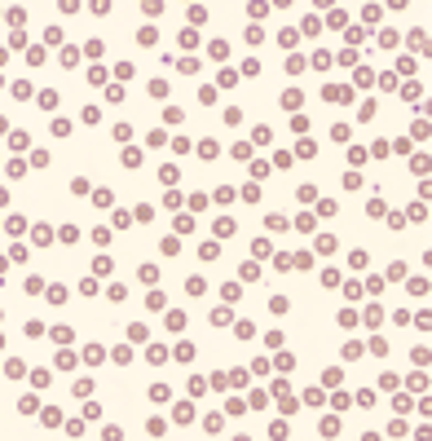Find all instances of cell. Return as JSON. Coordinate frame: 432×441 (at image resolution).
<instances>
[{"label":"cell","instance_id":"3957f363","mask_svg":"<svg viewBox=\"0 0 432 441\" xmlns=\"http://www.w3.org/2000/svg\"><path fill=\"white\" fill-rule=\"evenodd\" d=\"M326 102H353V88H340V84H326Z\"/></svg>","mask_w":432,"mask_h":441},{"label":"cell","instance_id":"7c38bea8","mask_svg":"<svg viewBox=\"0 0 432 441\" xmlns=\"http://www.w3.org/2000/svg\"><path fill=\"white\" fill-rule=\"evenodd\" d=\"M49 335H53L57 344H71V340H75V331H71V327H53V331H49Z\"/></svg>","mask_w":432,"mask_h":441},{"label":"cell","instance_id":"f6af8a7d","mask_svg":"<svg viewBox=\"0 0 432 441\" xmlns=\"http://www.w3.org/2000/svg\"><path fill=\"white\" fill-rule=\"evenodd\" d=\"M5 57H9V49H0V66H5Z\"/></svg>","mask_w":432,"mask_h":441},{"label":"cell","instance_id":"4dcf8cb0","mask_svg":"<svg viewBox=\"0 0 432 441\" xmlns=\"http://www.w3.org/2000/svg\"><path fill=\"white\" fill-rule=\"evenodd\" d=\"M348 164H353V168L366 164V150H362V146H353V150H348Z\"/></svg>","mask_w":432,"mask_h":441},{"label":"cell","instance_id":"60d3db41","mask_svg":"<svg viewBox=\"0 0 432 441\" xmlns=\"http://www.w3.org/2000/svg\"><path fill=\"white\" fill-rule=\"evenodd\" d=\"M177 419H181V424H190V419H194V410H190V402H181V406H177Z\"/></svg>","mask_w":432,"mask_h":441},{"label":"cell","instance_id":"e575fe53","mask_svg":"<svg viewBox=\"0 0 432 441\" xmlns=\"http://www.w3.org/2000/svg\"><path fill=\"white\" fill-rule=\"evenodd\" d=\"M27 142H31L27 132H13V137H9V146H13V150H27Z\"/></svg>","mask_w":432,"mask_h":441},{"label":"cell","instance_id":"ee69618b","mask_svg":"<svg viewBox=\"0 0 432 441\" xmlns=\"http://www.w3.org/2000/svg\"><path fill=\"white\" fill-rule=\"evenodd\" d=\"M5 269H9V260H5V256H0V274H5Z\"/></svg>","mask_w":432,"mask_h":441},{"label":"cell","instance_id":"74e56055","mask_svg":"<svg viewBox=\"0 0 432 441\" xmlns=\"http://www.w3.org/2000/svg\"><path fill=\"white\" fill-rule=\"evenodd\" d=\"M269 437L282 441V437H287V424H282V419H278V424H269Z\"/></svg>","mask_w":432,"mask_h":441},{"label":"cell","instance_id":"6da1fadb","mask_svg":"<svg viewBox=\"0 0 432 441\" xmlns=\"http://www.w3.org/2000/svg\"><path fill=\"white\" fill-rule=\"evenodd\" d=\"M111 269H115V260H111L106 252H101V256H93V274H97V278H106Z\"/></svg>","mask_w":432,"mask_h":441},{"label":"cell","instance_id":"484cf974","mask_svg":"<svg viewBox=\"0 0 432 441\" xmlns=\"http://www.w3.org/2000/svg\"><path fill=\"white\" fill-rule=\"evenodd\" d=\"M13 97L27 102V97H31V84H27V79H18V84H13Z\"/></svg>","mask_w":432,"mask_h":441},{"label":"cell","instance_id":"d6986e66","mask_svg":"<svg viewBox=\"0 0 432 441\" xmlns=\"http://www.w3.org/2000/svg\"><path fill=\"white\" fill-rule=\"evenodd\" d=\"M84 53H89V57H93V62H97V57H101V53H106V44H101V40H89V44H84Z\"/></svg>","mask_w":432,"mask_h":441},{"label":"cell","instance_id":"603a6c76","mask_svg":"<svg viewBox=\"0 0 432 441\" xmlns=\"http://www.w3.org/2000/svg\"><path fill=\"white\" fill-rule=\"evenodd\" d=\"M53 137H71V119H62V115H57V119H53Z\"/></svg>","mask_w":432,"mask_h":441},{"label":"cell","instance_id":"7a4b0ae2","mask_svg":"<svg viewBox=\"0 0 432 441\" xmlns=\"http://www.w3.org/2000/svg\"><path fill=\"white\" fill-rule=\"evenodd\" d=\"M208 57H212V62H225V57H230V44H225V40H212L208 44Z\"/></svg>","mask_w":432,"mask_h":441},{"label":"cell","instance_id":"7dc6e473","mask_svg":"<svg viewBox=\"0 0 432 441\" xmlns=\"http://www.w3.org/2000/svg\"><path fill=\"white\" fill-rule=\"evenodd\" d=\"M234 441H252V437H243V432H238V437H234Z\"/></svg>","mask_w":432,"mask_h":441},{"label":"cell","instance_id":"1f68e13d","mask_svg":"<svg viewBox=\"0 0 432 441\" xmlns=\"http://www.w3.org/2000/svg\"><path fill=\"white\" fill-rule=\"evenodd\" d=\"M146 305H150V309H163L168 296H163V291H150V296H146Z\"/></svg>","mask_w":432,"mask_h":441},{"label":"cell","instance_id":"4fadbf2b","mask_svg":"<svg viewBox=\"0 0 432 441\" xmlns=\"http://www.w3.org/2000/svg\"><path fill=\"white\" fill-rule=\"evenodd\" d=\"M18 410H23V415H35V410H40V397H31V393H27L23 402H18Z\"/></svg>","mask_w":432,"mask_h":441},{"label":"cell","instance_id":"9a60e30c","mask_svg":"<svg viewBox=\"0 0 432 441\" xmlns=\"http://www.w3.org/2000/svg\"><path fill=\"white\" fill-rule=\"evenodd\" d=\"M230 234H238V230H234L230 216H221V221H216V238H230Z\"/></svg>","mask_w":432,"mask_h":441},{"label":"cell","instance_id":"cb8c5ba5","mask_svg":"<svg viewBox=\"0 0 432 441\" xmlns=\"http://www.w3.org/2000/svg\"><path fill=\"white\" fill-rule=\"evenodd\" d=\"M234 198H238V190H234V186H221V190H216V203H234Z\"/></svg>","mask_w":432,"mask_h":441},{"label":"cell","instance_id":"30bf717a","mask_svg":"<svg viewBox=\"0 0 432 441\" xmlns=\"http://www.w3.org/2000/svg\"><path fill=\"white\" fill-rule=\"evenodd\" d=\"M111 198H115V190H106V186L93 190V203H97V208H111Z\"/></svg>","mask_w":432,"mask_h":441},{"label":"cell","instance_id":"ffe728a7","mask_svg":"<svg viewBox=\"0 0 432 441\" xmlns=\"http://www.w3.org/2000/svg\"><path fill=\"white\" fill-rule=\"evenodd\" d=\"M401 97H406V102H419L423 97V84H406V88H401Z\"/></svg>","mask_w":432,"mask_h":441},{"label":"cell","instance_id":"7bdbcfd3","mask_svg":"<svg viewBox=\"0 0 432 441\" xmlns=\"http://www.w3.org/2000/svg\"><path fill=\"white\" fill-rule=\"evenodd\" d=\"M362 441H379V432H366V437H362Z\"/></svg>","mask_w":432,"mask_h":441},{"label":"cell","instance_id":"f1b7e54d","mask_svg":"<svg viewBox=\"0 0 432 441\" xmlns=\"http://www.w3.org/2000/svg\"><path fill=\"white\" fill-rule=\"evenodd\" d=\"M300 31H304V35H318L322 22H318V18H304V22H300Z\"/></svg>","mask_w":432,"mask_h":441},{"label":"cell","instance_id":"8fae6325","mask_svg":"<svg viewBox=\"0 0 432 441\" xmlns=\"http://www.w3.org/2000/svg\"><path fill=\"white\" fill-rule=\"evenodd\" d=\"M45 296H49V305H62V300H67V287H45Z\"/></svg>","mask_w":432,"mask_h":441},{"label":"cell","instance_id":"7402d4cb","mask_svg":"<svg viewBox=\"0 0 432 441\" xmlns=\"http://www.w3.org/2000/svg\"><path fill=\"white\" fill-rule=\"evenodd\" d=\"M146 335H150V331H146V327H141V322H133V327H128V340H133V344H141V340H146Z\"/></svg>","mask_w":432,"mask_h":441},{"label":"cell","instance_id":"44dd1931","mask_svg":"<svg viewBox=\"0 0 432 441\" xmlns=\"http://www.w3.org/2000/svg\"><path fill=\"white\" fill-rule=\"evenodd\" d=\"M296 230L300 234H313V230H318V221H313V216H296Z\"/></svg>","mask_w":432,"mask_h":441},{"label":"cell","instance_id":"5bb4252c","mask_svg":"<svg viewBox=\"0 0 432 441\" xmlns=\"http://www.w3.org/2000/svg\"><path fill=\"white\" fill-rule=\"evenodd\" d=\"M5 234H27V221L23 216H9V221H5Z\"/></svg>","mask_w":432,"mask_h":441},{"label":"cell","instance_id":"b9f144b4","mask_svg":"<svg viewBox=\"0 0 432 441\" xmlns=\"http://www.w3.org/2000/svg\"><path fill=\"white\" fill-rule=\"evenodd\" d=\"M5 203H9V190H5V186H0V208H5Z\"/></svg>","mask_w":432,"mask_h":441},{"label":"cell","instance_id":"bcb514c9","mask_svg":"<svg viewBox=\"0 0 432 441\" xmlns=\"http://www.w3.org/2000/svg\"><path fill=\"white\" fill-rule=\"evenodd\" d=\"M5 128H9V119H5V115H0V132H5Z\"/></svg>","mask_w":432,"mask_h":441},{"label":"cell","instance_id":"ba28073f","mask_svg":"<svg viewBox=\"0 0 432 441\" xmlns=\"http://www.w3.org/2000/svg\"><path fill=\"white\" fill-rule=\"evenodd\" d=\"M296 198H300V203H318V186H313V181H309V186H300Z\"/></svg>","mask_w":432,"mask_h":441},{"label":"cell","instance_id":"836d02e7","mask_svg":"<svg viewBox=\"0 0 432 441\" xmlns=\"http://www.w3.org/2000/svg\"><path fill=\"white\" fill-rule=\"evenodd\" d=\"M225 124H234V128H238V124H243V110L230 106V110H225Z\"/></svg>","mask_w":432,"mask_h":441},{"label":"cell","instance_id":"ac0fdd59","mask_svg":"<svg viewBox=\"0 0 432 441\" xmlns=\"http://www.w3.org/2000/svg\"><path fill=\"white\" fill-rule=\"evenodd\" d=\"M101 357H106V353H101V344H89V349H84V362H93V366H97Z\"/></svg>","mask_w":432,"mask_h":441},{"label":"cell","instance_id":"d4e9b609","mask_svg":"<svg viewBox=\"0 0 432 441\" xmlns=\"http://www.w3.org/2000/svg\"><path fill=\"white\" fill-rule=\"evenodd\" d=\"M168 397H172V388H168V384H155V388H150V402H168Z\"/></svg>","mask_w":432,"mask_h":441},{"label":"cell","instance_id":"d590c367","mask_svg":"<svg viewBox=\"0 0 432 441\" xmlns=\"http://www.w3.org/2000/svg\"><path fill=\"white\" fill-rule=\"evenodd\" d=\"M216 252H221L216 243H203V247H199V256H203V260H216Z\"/></svg>","mask_w":432,"mask_h":441},{"label":"cell","instance_id":"83f0119b","mask_svg":"<svg viewBox=\"0 0 432 441\" xmlns=\"http://www.w3.org/2000/svg\"><path fill=\"white\" fill-rule=\"evenodd\" d=\"M186 291H190V296H203V291H208V283H203V278H190Z\"/></svg>","mask_w":432,"mask_h":441},{"label":"cell","instance_id":"f546056e","mask_svg":"<svg viewBox=\"0 0 432 441\" xmlns=\"http://www.w3.org/2000/svg\"><path fill=\"white\" fill-rule=\"evenodd\" d=\"M84 124H93V128H97V124H101V110H97V106H84Z\"/></svg>","mask_w":432,"mask_h":441},{"label":"cell","instance_id":"8d00e7d4","mask_svg":"<svg viewBox=\"0 0 432 441\" xmlns=\"http://www.w3.org/2000/svg\"><path fill=\"white\" fill-rule=\"evenodd\" d=\"M357 406H362V410L375 406V393H371V388H362V393H357Z\"/></svg>","mask_w":432,"mask_h":441},{"label":"cell","instance_id":"e0dca14e","mask_svg":"<svg viewBox=\"0 0 432 441\" xmlns=\"http://www.w3.org/2000/svg\"><path fill=\"white\" fill-rule=\"evenodd\" d=\"M291 269H313V256H309V252H300V256H291Z\"/></svg>","mask_w":432,"mask_h":441},{"label":"cell","instance_id":"d6a6232c","mask_svg":"<svg viewBox=\"0 0 432 441\" xmlns=\"http://www.w3.org/2000/svg\"><path fill=\"white\" fill-rule=\"evenodd\" d=\"M79 296H97V278H84V283H79Z\"/></svg>","mask_w":432,"mask_h":441},{"label":"cell","instance_id":"2e32d148","mask_svg":"<svg viewBox=\"0 0 432 441\" xmlns=\"http://www.w3.org/2000/svg\"><path fill=\"white\" fill-rule=\"evenodd\" d=\"M35 243H40V247H45V243H53V230H49V225H35V234H31Z\"/></svg>","mask_w":432,"mask_h":441},{"label":"cell","instance_id":"c3c4849f","mask_svg":"<svg viewBox=\"0 0 432 441\" xmlns=\"http://www.w3.org/2000/svg\"><path fill=\"white\" fill-rule=\"evenodd\" d=\"M0 349H5V335H0Z\"/></svg>","mask_w":432,"mask_h":441},{"label":"cell","instance_id":"8992f818","mask_svg":"<svg viewBox=\"0 0 432 441\" xmlns=\"http://www.w3.org/2000/svg\"><path fill=\"white\" fill-rule=\"evenodd\" d=\"M221 296H225V305H238V300H243V287H238V283H225Z\"/></svg>","mask_w":432,"mask_h":441},{"label":"cell","instance_id":"ab89813d","mask_svg":"<svg viewBox=\"0 0 432 441\" xmlns=\"http://www.w3.org/2000/svg\"><path fill=\"white\" fill-rule=\"evenodd\" d=\"M230 154H234V159H238V164H243L247 154H252V146H247V142H238V146H234V150H230Z\"/></svg>","mask_w":432,"mask_h":441},{"label":"cell","instance_id":"277c9868","mask_svg":"<svg viewBox=\"0 0 432 441\" xmlns=\"http://www.w3.org/2000/svg\"><path fill=\"white\" fill-rule=\"evenodd\" d=\"M313 154H318V142H313V137H304V142L296 146V154H291V159H313Z\"/></svg>","mask_w":432,"mask_h":441},{"label":"cell","instance_id":"4316f807","mask_svg":"<svg viewBox=\"0 0 432 441\" xmlns=\"http://www.w3.org/2000/svg\"><path fill=\"white\" fill-rule=\"evenodd\" d=\"M159 181H163V186H172V181H177V168L163 164V168H159Z\"/></svg>","mask_w":432,"mask_h":441},{"label":"cell","instance_id":"5b68a950","mask_svg":"<svg viewBox=\"0 0 432 441\" xmlns=\"http://www.w3.org/2000/svg\"><path fill=\"white\" fill-rule=\"evenodd\" d=\"M124 168H128V172H133V168H141V150H137V146H128V150H124V159H119Z\"/></svg>","mask_w":432,"mask_h":441},{"label":"cell","instance_id":"9c48e42d","mask_svg":"<svg viewBox=\"0 0 432 441\" xmlns=\"http://www.w3.org/2000/svg\"><path fill=\"white\" fill-rule=\"evenodd\" d=\"M5 375H9V379H23V375H27V366L18 362V357H9V362H5Z\"/></svg>","mask_w":432,"mask_h":441},{"label":"cell","instance_id":"52a82bcc","mask_svg":"<svg viewBox=\"0 0 432 441\" xmlns=\"http://www.w3.org/2000/svg\"><path fill=\"white\" fill-rule=\"evenodd\" d=\"M265 230H274V234H287V216H278V212H269V216H265Z\"/></svg>","mask_w":432,"mask_h":441},{"label":"cell","instance_id":"f35d334b","mask_svg":"<svg viewBox=\"0 0 432 441\" xmlns=\"http://www.w3.org/2000/svg\"><path fill=\"white\" fill-rule=\"evenodd\" d=\"M203 18H208V9H203V5H190V22H194V27H199Z\"/></svg>","mask_w":432,"mask_h":441}]
</instances>
